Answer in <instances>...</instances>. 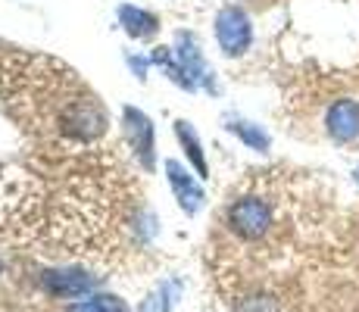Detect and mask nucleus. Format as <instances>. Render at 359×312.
<instances>
[{
	"label": "nucleus",
	"mask_w": 359,
	"mask_h": 312,
	"mask_svg": "<svg viewBox=\"0 0 359 312\" xmlns=\"http://www.w3.org/2000/svg\"><path fill=\"white\" fill-rule=\"evenodd\" d=\"M147 187L103 100L66 62L0 44V240L116 266L144 244Z\"/></svg>",
	"instance_id": "1"
},
{
	"label": "nucleus",
	"mask_w": 359,
	"mask_h": 312,
	"mask_svg": "<svg viewBox=\"0 0 359 312\" xmlns=\"http://www.w3.org/2000/svg\"><path fill=\"white\" fill-rule=\"evenodd\" d=\"M328 122H331V131H334L337 137H356L359 135V107L356 103H337L334 109H331V116H328Z\"/></svg>",
	"instance_id": "2"
},
{
	"label": "nucleus",
	"mask_w": 359,
	"mask_h": 312,
	"mask_svg": "<svg viewBox=\"0 0 359 312\" xmlns=\"http://www.w3.org/2000/svg\"><path fill=\"white\" fill-rule=\"evenodd\" d=\"M72 312H126V306L116 297H91V300L72 306Z\"/></svg>",
	"instance_id": "3"
}]
</instances>
